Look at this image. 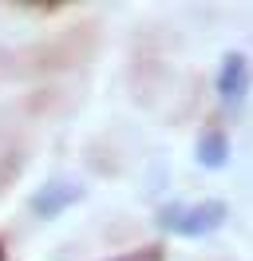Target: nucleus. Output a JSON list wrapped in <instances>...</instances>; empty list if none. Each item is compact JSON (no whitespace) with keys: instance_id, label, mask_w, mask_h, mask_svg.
<instances>
[{"instance_id":"f257e3e1","label":"nucleus","mask_w":253,"mask_h":261,"mask_svg":"<svg viewBox=\"0 0 253 261\" xmlns=\"http://www.w3.org/2000/svg\"><path fill=\"white\" fill-rule=\"evenodd\" d=\"M230 218V206L210 198V202H198V206H166L158 214V226L178 233V238H210L214 229L225 226Z\"/></svg>"},{"instance_id":"f03ea898","label":"nucleus","mask_w":253,"mask_h":261,"mask_svg":"<svg viewBox=\"0 0 253 261\" xmlns=\"http://www.w3.org/2000/svg\"><path fill=\"white\" fill-rule=\"evenodd\" d=\"M83 182H75V178H52V182H44L36 194H32V214L36 218H60L63 210H71L75 202H83Z\"/></svg>"},{"instance_id":"7ed1b4c3","label":"nucleus","mask_w":253,"mask_h":261,"mask_svg":"<svg viewBox=\"0 0 253 261\" xmlns=\"http://www.w3.org/2000/svg\"><path fill=\"white\" fill-rule=\"evenodd\" d=\"M245 91H249V60L241 51H230L218 67V95L225 103H237L245 99Z\"/></svg>"},{"instance_id":"20e7f679","label":"nucleus","mask_w":253,"mask_h":261,"mask_svg":"<svg viewBox=\"0 0 253 261\" xmlns=\"http://www.w3.org/2000/svg\"><path fill=\"white\" fill-rule=\"evenodd\" d=\"M198 163H202L206 170L230 166V139H225L221 130H206L202 139H198Z\"/></svg>"},{"instance_id":"39448f33","label":"nucleus","mask_w":253,"mask_h":261,"mask_svg":"<svg viewBox=\"0 0 253 261\" xmlns=\"http://www.w3.org/2000/svg\"><path fill=\"white\" fill-rule=\"evenodd\" d=\"M115 261H162V249H135V253H123Z\"/></svg>"},{"instance_id":"423d86ee","label":"nucleus","mask_w":253,"mask_h":261,"mask_svg":"<svg viewBox=\"0 0 253 261\" xmlns=\"http://www.w3.org/2000/svg\"><path fill=\"white\" fill-rule=\"evenodd\" d=\"M0 261H4V245H0Z\"/></svg>"}]
</instances>
